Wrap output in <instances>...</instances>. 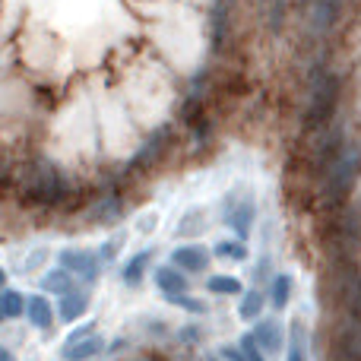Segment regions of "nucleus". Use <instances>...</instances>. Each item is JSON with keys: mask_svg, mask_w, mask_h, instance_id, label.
Masks as SVG:
<instances>
[{"mask_svg": "<svg viewBox=\"0 0 361 361\" xmlns=\"http://www.w3.org/2000/svg\"><path fill=\"white\" fill-rule=\"evenodd\" d=\"M23 190L32 203L54 206V203H61L63 193H67V178H63L61 169L51 162H32L29 169H25Z\"/></svg>", "mask_w": 361, "mask_h": 361, "instance_id": "obj_1", "label": "nucleus"}, {"mask_svg": "<svg viewBox=\"0 0 361 361\" xmlns=\"http://www.w3.org/2000/svg\"><path fill=\"white\" fill-rule=\"evenodd\" d=\"M336 105H339V80L326 67H317L311 86V105L305 111V127L307 130L326 127L333 121V114H336Z\"/></svg>", "mask_w": 361, "mask_h": 361, "instance_id": "obj_2", "label": "nucleus"}, {"mask_svg": "<svg viewBox=\"0 0 361 361\" xmlns=\"http://www.w3.org/2000/svg\"><path fill=\"white\" fill-rule=\"evenodd\" d=\"M219 216H222V222L235 231L238 241L247 244L250 231H254V222H257L254 193H250L247 187H231V190L222 197V203H219Z\"/></svg>", "mask_w": 361, "mask_h": 361, "instance_id": "obj_3", "label": "nucleus"}, {"mask_svg": "<svg viewBox=\"0 0 361 361\" xmlns=\"http://www.w3.org/2000/svg\"><path fill=\"white\" fill-rule=\"evenodd\" d=\"M361 175V152L355 146H345L343 156L324 171V193H326V203L339 206L345 197H349L352 184Z\"/></svg>", "mask_w": 361, "mask_h": 361, "instance_id": "obj_4", "label": "nucleus"}, {"mask_svg": "<svg viewBox=\"0 0 361 361\" xmlns=\"http://www.w3.org/2000/svg\"><path fill=\"white\" fill-rule=\"evenodd\" d=\"M57 267L67 269L76 282H89V286L102 276L99 254L89 250V247H63V250H57Z\"/></svg>", "mask_w": 361, "mask_h": 361, "instance_id": "obj_5", "label": "nucleus"}, {"mask_svg": "<svg viewBox=\"0 0 361 361\" xmlns=\"http://www.w3.org/2000/svg\"><path fill=\"white\" fill-rule=\"evenodd\" d=\"M209 263H212L209 247H203V244H197V241L178 244V247L171 250V267L180 269L187 279H190V276L206 273V269H209Z\"/></svg>", "mask_w": 361, "mask_h": 361, "instance_id": "obj_6", "label": "nucleus"}, {"mask_svg": "<svg viewBox=\"0 0 361 361\" xmlns=\"http://www.w3.org/2000/svg\"><path fill=\"white\" fill-rule=\"evenodd\" d=\"M250 333H254L257 345H260V352L267 358H276L286 352V324L279 317H260Z\"/></svg>", "mask_w": 361, "mask_h": 361, "instance_id": "obj_7", "label": "nucleus"}, {"mask_svg": "<svg viewBox=\"0 0 361 361\" xmlns=\"http://www.w3.org/2000/svg\"><path fill=\"white\" fill-rule=\"evenodd\" d=\"M152 282H156L159 295H162L165 301H171V298H178V295L190 292V279H187L180 269L171 267V263H162V267L152 269Z\"/></svg>", "mask_w": 361, "mask_h": 361, "instance_id": "obj_8", "label": "nucleus"}, {"mask_svg": "<svg viewBox=\"0 0 361 361\" xmlns=\"http://www.w3.org/2000/svg\"><path fill=\"white\" fill-rule=\"evenodd\" d=\"M54 314H57L61 324H76V320H82L89 314V292L82 286H76L73 292L61 295V298H57Z\"/></svg>", "mask_w": 361, "mask_h": 361, "instance_id": "obj_9", "label": "nucleus"}, {"mask_svg": "<svg viewBox=\"0 0 361 361\" xmlns=\"http://www.w3.org/2000/svg\"><path fill=\"white\" fill-rule=\"evenodd\" d=\"M169 140H171V130H169V127H159V130L143 143V149H140L137 156L130 159V165H127V169H133V171H146L159 156H162L165 149H169Z\"/></svg>", "mask_w": 361, "mask_h": 361, "instance_id": "obj_10", "label": "nucleus"}, {"mask_svg": "<svg viewBox=\"0 0 361 361\" xmlns=\"http://www.w3.org/2000/svg\"><path fill=\"white\" fill-rule=\"evenodd\" d=\"M25 320H29V326H35V330L48 333L51 326H54L57 314H54V305H51L48 295H29L25 298Z\"/></svg>", "mask_w": 361, "mask_h": 361, "instance_id": "obj_11", "label": "nucleus"}, {"mask_svg": "<svg viewBox=\"0 0 361 361\" xmlns=\"http://www.w3.org/2000/svg\"><path fill=\"white\" fill-rule=\"evenodd\" d=\"M152 257H156V250H152V247H143L140 254H133L130 260L121 267V282H124L127 288H140V282H143L146 273H149Z\"/></svg>", "mask_w": 361, "mask_h": 361, "instance_id": "obj_12", "label": "nucleus"}, {"mask_svg": "<svg viewBox=\"0 0 361 361\" xmlns=\"http://www.w3.org/2000/svg\"><path fill=\"white\" fill-rule=\"evenodd\" d=\"M307 345H311V336H307V326L301 320H292L286 326V361H307Z\"/></svg>", "mask_w": 361, "mask_h": 361, "instance_id": "obj_13", "label": "nucleus"}, {"mask_svg": "<svg viewBox=\"0 0 361 361\" xmlns=\"http://www.w3.org/2000/svg\"><path fill=\"white\" fill-rule=\"evenodd\" d=\"M105 336H89V339H80V343H73V345H63L61 349V361H92V358H99V355H105Z\"/></svg>", "mask_w": 361, "mask_h": 361, "instance_id": "obj_14", "label": "nucleus"}, {"mask_svg": "<svg viewBox=\"0 0 361 361\" xmlns=\"http://www.w3.org/2000/svg\"><path fill=\"white\" fill-rule=\"evenodd\" d=\"M263 311H267V292L263 288H244L241 301H238V317L244 320V324H257V320L263 317Z\"/></svg>", "mask_w": 361, "mask_h": 361, "instance_id": "obj_15", "label": "nucleus"}, {"mask_svg": "<svg viewBox=\"0 0 361 361\" xmlns=\"http://www.w3.org/2000/svg\"><path fill=\"white\" fill-rule=\"evenodd\" d=\"M80 286V282L73 279V276L67 273V269H48V273L42 276V279H38V288H42V295H57V298H61V295H67V292H73V288Z\"/></svg>", "mask_w": 361, "mask_h": 361, "instance_id": "obj_16", "label": "nucleus"}, {"mask_svg": "<svg viewBox=\"0 0 361 361\" xmlns=\"http://www.w3.org/2000/svg\"><path fill=\"white\" fill-rule=\"evenodd\" d=\"M209 209L206 206H190V209L180 216V222H178V238H197V235H203L206 228H209Z\"/></svg>", "mask_w": 361, "mask_h": 361, "instance_id": "obj_17", "label": "nucleus"}, {"mask_svg": "<svg viewBox=\"0 0 361 361\" xmlns=\"http://www.w3.org/2000/svg\"><path fill=\"white\" fill-rule=\"evenodd\" d=\"M206 292L219 295V298H241V295H244V282L238 279V276L216 273V276H206Z\"/></svg>", "mask_w": 361, "mask_h": 361, "instance_id": "obj_18", "label": "nucleus"}, {"mask_svg": "<svg viewBox=\"0 0 361 361\" xmlns=\"http://www.w3.org/2000/svg\"><path fill=\"white\" fill-rule=\"evenodd\" d=\"M292 295H295L292 273H276L273 279H269V305H273L276 311H286L288 301H292Z\"/></svg>", "mask_w": 361, "mask_h": 361, "instance_id": "obj_19", "label": "nucleus"}, {"mask_svg": "<svg viewBox=\"0 0 361 361\" xmlns=\"http://www.w3.org/2000/svg\"><path fill=\"white\" fill-rule=\"evenodd\" d=\"M216 260H228V263H244L250 257V250H247V244L244 241H238V238H222V241H216L212 244V250H209Z\"/></svg>", "mask_w": 361, "mask_h": 361, "instance_id": "obj_20", "label": "nucleus"}, {"mask_svg": "<svg viewBox=\"0 0 361 361\" xmlns=\"http://www.w3.org/2000/svg\"><path fill=\"white\" fill-rule=\"evenodd\" d=\"M121 216H124V200L121 197H105V200H99L95 203V209H92V219L99 225H118L121 222Z\"/></svg>", "mask_w": 361, "mask_h": 361, "instance_id": "obj_21", "label": "nucleus"}, {"mask_svg": "<svg viewBox=\"0 0 361 361\" xmlns=\"http://www.w3.org/2000/svg\"><path fill=\"white\" fill-rule=\"evenodd\" d=\"M25 298H29V295H23L19 288H4V292H0V307H4V317L6 320L25 317Z\"/></svg>", "mask_w": 361, "mask_h": 361, "instance_id": "obj_22", "label": "nucleus"}, {"mask_svg": "<svg viewBox=\"0 0 361 361\" xmlns=\"http://www.w3.org/2000/svg\"><path fill=\"white\" fill-rule=\"evenodd\" d=\"M124 244H127V231H114V235L108 238V241L102 244L95 254H99L102 263H114V260H118V254L124 250Z\"/></svg>", "mask_w": 361, "mask_h": 361, "instance_id": "obj_23", "label": "nucleus"}, {"mask_svg": "<svg viewBox=\"0 0 361 361\" xmlns=\"http://www.w3.org/2000/svg\"><path fill=\"white\" fill-rule=\"evenodd\" d=\"M171 305L180 307V311H187V314H193V317L209 314V305H206L203 298H193V295H178V298H171Z\"/></svg>", "mask_w": 361, "mask_h": 361, "instance_id": "obj_24", "label": "nucleus"}, {"mask_svg": "<svg viewBox=\"0 0 361 361\" xmlns=\"http://www.w3.org/2000/svg\"><path fill=\"white\" fill-rule=\"evenodd\" d=\"M235 345H238V352H241V358H244V361H269V358L260 352V345H257L254 333H244V336L238 339Z\"/></svg>", "mask_w": 361, "mask_h": 361, "instance_id": "obj_25", "label": "nucleus"}, {"mask_svg": "<svg viewBox=\"0 0 361 361\" xmlns=\"http://www.w3.org/2000/svg\"><path fill=\"white\" fill-rule=\"evenodd\" d=\"M203 336L206 333H203V326H200L197 320H187V324L178 330V343L180 345H200L203 343Z\"/></svg>", "mask_w": 361, "mask_h": 361, "instance_id": "obj_26", "label": "nucleus"}, {"mask_svg": "<svg viewBox=\"0 0 361 361\" xmlns=\"http://www.w3.org/2000/svg\"><path fill=\"white\" fill-rule=\"evenodd\" d=\"M222 32H225V4L219 0V4L212 6V48L222 44Z\"/></svg>", "mask_w": 361, "mask_h": 361, "instance_id": "obj_27", "label": "nucleus"}, {"mask_svg": "<svg viewBox=\"0 0 361 361\" xmlns=\"http://www.w3.org/2000/svg\"><path fill=\"white\" fill-rule=\"evenodd\" d=\"M250 279L257 282V288H260V286H263V282H267V279H273V263H269V257H267V254H263L260 260H257V267H254V276H250Z\"/></svg>", "mask_w": 361, "mask_h": 361, "instance_id": "obj_28", "label": "nucleus"}, {"mask_svg": "<svg viewBox=\"0 0 361 361\" xmlns=\"http://www.w3.org/2000/svg\"><path fill=\"white\" fill-rule=\"evenodd\" d=\"M143 333H149V336H156V339H165L169 336V324L159 317H143Z\"/></svg>", "mask_w": 361, "mask_h": 361, "instance_id": "obj_29", "label": "nucleus"}, {"mask_svg": "<svg viewBox=\"0 0 361 361\" xmlns=\"http://www.w3.org/2000/svg\"><path fill=\"white\" fill-rule=\"evenodd\" d=\"M95 333H99V330H95V324H92V320H89V324H80V326H76L73 333H70L67 339H63V345H73V343H80V339H89V336H95Z\"/></svg>", "mask_w": 361, "mask_h": 361, "instance_id": "obj_30", "label": "nucleus"}, {"mask_svg": "<svg viewBox=\"0 0 361 361\" xmlns=\"http://www.w3.org/2000/svg\"><path fill=\"white\" fill-rule=\"evenodd\" d=\"M159 228V212H146V216L137 219V231L140 235H152Z\"/></svg>", "mask_w": 361, "mask_h": 361, "instance_id": "obj_31", "label": "nucleus"}, {"mask_svg": "<svg viewBox=\"0 0 361 361\" xmlns=\"http://www.w3.org/2000/svg\"><path fill=\"white\" fill-rule=\"evenodd\" d=\"M48 260V247H38L29 254V260H25V273H35V267H42V263Z\"/></svg>", "mask_w": 361, "mask_h": 361, "instance_id": "obj_32", "label": "nucleus"}, {"mask_svg": "<svg viewBox=\"0 0 361 361\" xmlns=\"http://www.w3.org/2000/svg\"><path fill=\"white\" fill-rule=\"evenodd\" d=\"M219 358L222 361H244L241 352H238V345H222V349H219Z\"/></svg>", "mask_w": 361, "mask_h": 361, "instance_id": "obj_33", "label": "nucleus"}, {"mask_svg": "<svg viewBox=\"0 0 361 361\" xmlns=\"http://www.w3.org/2000/svg\"><path fill=\"white\" fill-rule=\"evenodd\" d=\"M127 345H130V343H127V339H124V336L111 339V343H108V345H105V355H118V352H124V349H127Z\"/></svg>", "mask_w": 361, "mask_h": 361, "instance_id": "obj_34", "label": "nucleus"}, {"mask_svg": "<svg viewBox=\"0 0 361 361\" xmlns=\"http://www.w3.org/2000/svg\"><path fill=\"white\" fill-rule=\"evenodd\" d=\"M0 361H19V358H16V352H13V349H6V345L0 343Z\"/></svg>", "mask_w": 361, "mask_h": 361, "instance_id": "obj_35", "label": "nucleus"}, {"mask_svg": "<svg viewBox=\"0 0 361 361\" xmlns=\"http://www.w3.org/2000/svg\"><path fill=\"white\" fill-rule=\"evenodd\" d=\"M4 288H6V273L0 269V292H4Z\"/></svg>", "mask_w": 361, "mask_h": 361, "instance_id": "obj_36", "label": "nucleus"}, {"mask_svg": "<svg viewBox=\"0 0 361 361\" xmlns=\"http://www.w3.org/2000/svg\"><path fill=\"white\" fill-rule=\"evenodd\" d=\"M4 320H6V317H4V307H0V326H4Z\"/></svg>", "mask_w": 361, "mask_h": 361, "instance_id": "obj_37", "label": "nucleus"}]
</instances>
